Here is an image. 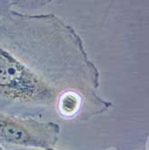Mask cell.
<instances>
[{
    "instance_id": "obj_2",
    "label": "cell",
    "mask_w": 149,
    "mask_h": 150,
    "mask_svg": "<svg viewBox=\"0 0 149 150\" xmlns=\"http://www.w3.org/2000/svg\"><path fill=\"white\" fill-rule=\"evenodd\" d=\"M21 72L16 63L0 58V86H11L20 77Z\"/></svg>"
},
{
    "instance_id": "obj_1",
    "label": "cell",
    "mask_w": 149,
    "mask_h": 150,
    "mask_svg": "<svg viewBox=\"0 0 149 150\" xmlns=\"http://www.w3.org/2000/svg\"><path fill=\"white\" fill-rule=\"evenodd\" d=\"M0 140L13 145H28L32 137L28 130L16 122L0 116Z\"/></svg>"
},
{
    "instance_id": "obj_4",
    "label": "cell",
    "mask_w": 149,
    "mask_h": 150,
    "mask_svg": "<svg viewBox=\"0 0 149 150\" xmlns=\"http://www.w3.org/2000/svg\"><path fill=\"white\" fill-rule=\"evenodd\" d=\"M49 150H52V149H49Z\"/></svg>"
},
{
    "instance_id": "obj_3",
    "label": "cell",
    "mask_w": 149,
    "mask_h": 150,
    "mask_svg": "<svg viewBox=\"0 0 149 150\" xmlns=\"http://www.w3.org/2000/svg\"><path fill=\"white\" fill-rule=\"evenodd\" d=\"M79 99L74 93H66L63 95L60 101V110L63 114H73L78 108Z\"/></svg>"
}]
</instances>
